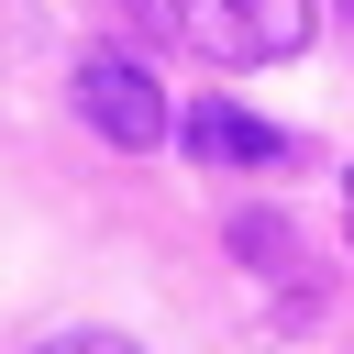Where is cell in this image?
I'll use <instances>...</instances> for the list:
<instances>
[{"instance_id": "3", "label": "cell", "mask_w": 354, "mask_h": 354, "mask_svg": "<svg viewBox=\"0 0 354 354\" xmlns=\"http://www.w3.org/2000/svg\"><path fill=\"white\" fill-rule=\"evenodd\" d=\"M177 144L199 155V166H288L299 144L277 133V122H254L243 100H199V111H177Z\"/></svg>"}, {"instance_id": "7", "label": "cell", "mask_w": 354, "mask_h": 354, "mask_svg": "<svg viewBox=\"0 0 354 354\" xmlns=\"http://www.w3.org/2000/svg\"><path fill=\"white\" fill-rule=\"evenodd\" d=\"M343 188H354V177H343Z\"/></svg>"}, {"instance_id": "1", "label": "cell", "mask_w": 354, "mask_h": 354, "mask_svg": "<svg viewBox=\"0 0 354 354\" xmlns=\"http://www.w3.org/2000/svg\"><path fill=\"white\" fill-rule=\"evenodd\" d=\"M155 33L188 44L199 66H288L310 44V0H166Z\"/></svg>"}, {"instance_id": "4", "label": "cell", "mask_w": 354, "mask_h": 354, "mask_svg": "<svg viewBox=\"0 0 354 354\" xmlns=\"http://www.w3.org/2000/svg\"><path fill=\"white\" fill-rule=\"evenodd\" d=\"M33 354H144V343H133V332H44Z\"/></svg>"}, {"instance_id": "2", "label": "cell", "mask_w": 354, "mask_h": 354, "mask_svg": "<svg viewBox=\"0 0 354 354\" xmlns=\"http://www.w3.org/2000/svg\"><path fill=\"white\" fill-rule=\"evenodd\" d=\"M77 122H88L100 144H122V155H155V144L177 133V111H166L155 66H144V55H122V44H88V55H77Z\"/></svg>"}, {"instance_id": "5", "label": "cell", "mask_w": 354, "mask_h": 354, "mask_svg": "<svg viewBox=\"0 0 354 354\" xmlns=\"http://www.w3.org/2000/svg\"><path fill=\"white\" fill-rule=\"evenodd\" d=\"M122 11H133V22H155V11H166V0H122Z\"/></svg>"}, {"instance_id": "6", "label": "cell", "mask_w": 354, "mask_h": 354, "mask_svg": "<svg viewBox=\"0 0 354 354\" xmlns=\"http://www.w3.org/2000/svg\"><path fill=\"white\" fill-rule=\"evenodd\" d=\"M343 33H354V0H343Z\"/></svg>"}]
</instances>
